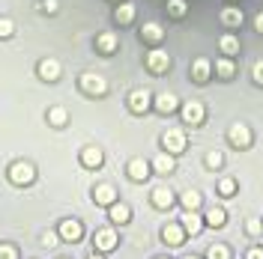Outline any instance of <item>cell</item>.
Masks as SVG:
<instances>
[{
  "mask_svg": "<svg viewBox=\"0 0 263 259\" xmlns=\"http://www.w3.org/2000/svg\"><path fill=\"white\" fill-rule=\"evenodd\" d=\"M254 81H257V83H263V63H257V66H254Z\"/></svg>",
  "mask_w": 263,
  "mask_h": 259,
  "instance_id": "cell-39",
  "label": "cell"
},
{
  "mask_svg": "<svg viewBox=\"0 0 263 259\" xmlns=\"http://www.w3.org/2000/svg\"><path fill=\"white\" fill-rule=\"evenodd\" d=\"M162 239L167 244H174V247H177V244L185 242V229H182L180 224H167V227L162 229Z\"/></svg>",
  "mask_w": 263,
  "mask_h": 259,
  "instance_id": "cell-15",
  "label": "cell"
},
{
  "mask_svg": "<svg viewBox=\"0 0 263 259\" xmlns=\"http://www.w3.org/2000/svg\"><path fill=\"white\" fill-rule=\"evenodd\" d=\"M182 206H185V211H195L200 206V194L197 191H185L182 194Z\"/></svg>",
  "mask_w": 263,
  "mask_h": 259,
  "instance_id": "cell-29",
  "label": "cell"
},
{
  "mask_svg": "<svg viewBox=\"0 0 263 259\" xmlns=\"http://www.w3.org/2000/svg\"><path fill=\"white\" fill-rule=\"evenodd\" d=\"M90 259H105V256H99V253H93V256H90Z\"/></svg>",
  "mask_w": 263,
  "mask_h": 259,
  "instance_id": "cell-42",
  "label": "cell"
},
{
  "mask_svg": "<svg viewBox=\"0 0 263 259\" xmlns=\"http://www.w3.org/2000/svg\"><path fill=\"white\" fill-rule=\"evenodd\" d=\"M218 194H221V197H233V194H236V182H233V179H221Z\"/></svg>",
  "mask_w": 263,
  "mask_h": 259,
  "instance_id": "cell-32",
  "label": "cell"
},
{
  "mask_svg": "<svg viewBox=\"0 0 263 259\" xmlns=\"http://www.w3.org/2000/svg\"><path fill=\"white\" fill-rule=\"evenodd\" d=\"M93 244H96V250H102V253H111L120 242H117V232H114V229H96Z\"/></svg>",
  "mask_w": 263,
  "mask_h": 259,
  "instance_id": "cell-5",
  "label": "cell"
},
{
  "mask_svg": "<svg viewBox=\"0 0 263 259\" xmlns=\"http://www.w3.org/2000/svg\"><path fill=\"white\" fill-rule=\"evenodd\" d=\"M218 48H221L224 57H236V54H239V39L228 33V36H221V39H218Z\"/></svg>",
  "mask_w": 263,
  "mask_h": 259,
  "instance_id": "cell-18",
  "label": "cell"
},
{
  "mask_svg": "<svg viewBox=\"0 0 263 259\" xmlns=\"http://www.w3.org/2000/svg\"><path fill=\"white\" fill-rule=\"evenodd\" d=\"M42 9H45V12H57V0H45Z\"/></svg>",
  "mask_w": 263,
  "mask_h": 259,
  "instance_id": "cell-38",
  "label": "cell"
},
{
  "mask_svg": "<svg viewBox=\"0 0 263 259\" xmlns=\"http://www.w3.org/2000/svg\"><path fill=\"white\" fill-rule=\"evenodd\" d=\"M162 143H164V149H167V155H180L182 149H185V134L177 131V128H171V131L162 134Z\"/></svg>",
  "mask_w": 263,
  "mask_h": 259,
  "instance_id": "cell-3",
  "label": "cell"
},
{
  "mask_svg": "<svg viewBox=\"0 0 263 259\" xmlns=\"http://www.w3.org/2000/svg\"><path fill=\"white\" fill-rule=\"evenodd\" d=\"M114 18L120 21V24H132V21H135V6H132V3H120Z\"/></svg>",
  "mask_w": 263,
  "mask_h": 259,
  "instance_id": "cell-23",
  "label": "cell"
},
{
  "mask_svg": "<svg viewBox=\"0 0 263 259\" xmlns=\"http://www.w3.org/2000/svg\"><path fill=\"white\" fill-rule=\"evenodd\" d=\"M153 203H156L159 209H171V206H174V194H171L167 188H156V191H153Z\"/></svg>",
  "mask_w": 263,
  "mask_h": 259,
  "instance_id": "cell-22",
  "label": "cell"
},
{
  "mask_svg": "<svg viewBox=\"0 0 263 259\" xmlns=\"http://www.w3.org/2000/svg\"><path fill=\"white\" fill-rule=\"evenodd\" d=\"M149 170H153V164L144 161V158H132L129 161V179L132 182H144L149 176Z\"/></svg>",
  "mask_w": 263,
  "mask_h": 259,
  "instance_id": "cell-11",
  "label": "cell"
},
{
  "mask_svg": "<svg viewBox=\"0 0 263 259\" xmlns=\"http://www.w3.org/2000/svg\"><path fill=\"white\" fill-rule=\"evenodd\" d=\"M230 253H228V247L224 244H213L210 250H206V259H228Z\"/></svg>",
  "mask_w": 263,
  "mask_h": 259,
  "instance_id": "cell-31",
  "label": "cell"
},
{
  "mask_svg": "<svg viewBox=\"0 0 263 259\" xmlns=\"http://www.w3.org/2000/svg\"><path fill=\"white\" fill-rule=\"evenodd\" d=\"M81 161H84V167L99 170V167H102V161H105V155H102V149H99V146H87V149L81 152Z\"/></svg>",
  "mask_w": 263,
  "mask_h": 259,
  "instance_id": "cell-12",
  "label": "cell"
},
{
  "mask_svg": "<svg viewBox=\"0 0 263 259\" xmlns=\"http://www.w3.org/2000/svg\"><path fill=\"white\" fill-rule=\"evenodd\" d=\"M149 104H153V93H149V90H135L129 96V107L135 114H147Z\"/></svg>",
  "mask_w": 263,
  "mask_h": 259,
  "instance_id": "cell-6",
  "label": "cell"
},
{
  "mask_svg": "<svg viewBox=\"0 0 263 259\" xmlns=\"http://www.w3.org/2000/svg\"><path fill=\"white\" fill-rule=\"evenodd\" d=\"M147 66H149V72H153V75H164V72L171 69V57H167V51L153 48L147 54Z\"/></svg>",
  "mask_w": 263,
  "mask_h": 259,
  "instance_id": "cell-2",
  "label": "cell"
},
{
  "mask_svg": "<svg viewBox=\"0 0 263 259\" xmlns=\"http://www.w3.org/2000/svg\"><path fill=\"white\" fill-rule=\"evenodd\" d=\"M156 107H159L162 114H171V111L180 107V101H177V96H171V93H162V96L156 98Z\"/></svg>",
  "mask_w": 263,
  "mask_h": 259,
  "instance_id": "cell-20",
  "label": "cell"
},
{
  "mask_svg": "<svg viewBox=\"0 0 263 259\" xmlns=\"http://www.w3.org/2000/svg\"><path fill=\"white\" fill-rule=\"evenodd\" d=\"M81 87L90 93V96H105V90H108L105 78H102V75H93V72H87V75L81 78Z\"/></svg>",
  "mask_w": 263,
  "mask_h": 259,
  "instance_id": "cell-8",
  "label": "cell"
},
{
  "mask_svg": "<svg viewBox=\"0 0 263 259\" xmlns=\"http://www.w3.org/2000/svg\"><path fill=\"white\" fill-rule=\"evenodd\" d=\"M215 72H218V78H224V81H230L236 69H233V63H230V60H218V63H215Z\"/></svg>",
  "mask_w": 263,
  "mask_h": 259,
  "instance_id": "cell-27",
  "label": "cell"
},
{
  "mask_svg": "<svg viewBox=\"0 0 263 259\" xmlns=\"http://www.w3.org/2000/svg\"><path fill=\"white\" fill-rule=\"evenodd\" d=\"M108 214H111L114 224H129V218H132V211H129L126 203H114V206H108Z\"/></svg>",
  "mask_w": 263,
  "mask_h": 259,
  "instance_id": "cell-17",
  "label": "cell"
},
{
  "mask_svg": "<svg viewBox=\"0 0 263 259\" xmlns=\"http://www.w3.org/2000/svg\"><path fill=\"white\" fill-rule=\"evenodd\" d=\"M221 24H224V27H236V24H242V9L228 6V9L221 12Z\"/></svg>",
  "mask_w": 263,
  "mask_h": 259,
  "instance_id": "cell-21",
  "label": "cell"
},
{
  "mask_svg": "<svg viewBox=\"0 0 263 259\" xmlns=\"http://www.w3.org/2000/svg\"><path fill=\"white\" fill-rule=\"evenodd\" d=\"M93 200H96V206H114L117 203V188L114 185H96V191H93Z\"/></svg>",
  "mask_w": 263,
  "mask_h": 259,
  "instance_id": "cell-10",
  "label": "cell"
},
{
  "mask_svg": "<svg viewBox=\"0 0 263 259\" xmlns=\"http://www.w3.org/2000/svg\"><path fill=\"white\" fill-rule=\"evenodd\" d=\"M210 72H213L210 60H206V57H197L195 66H192V78H195L197 83H206V81H210Z\"/></svg>",
  "mask_w": 263,
  "mask_h": 259,
  "instance_id": "cell-13",
  "label": "cell"
},
{
  "mask_svg": "<svg viewBox=\"0 0 263 259\" xmlns=\"http://www.w3.org/2000/svg\"><path fill=\"white\" fill-rule=\"evenodd\" d=\"M9 179H12V185H30L36 179V167L30 161H15L9 167Z\"/></svg>",
  "mask_w": 263,
  "mask_h": 259,
  "instance_id": "cell-1",
  "label": "cell"
},
{
  "mask_svg": "<svg viewBox=\"0 0 263 259\" xmlns=\"http://www.w3.org/2000/svg\"><path fill=\"white\" fill-rule=\"evenodd\" d=\"M185 232H192V235H197L200 229H203V221H200V214H195V211H185L182 214V224H180Z\"/></svg>",
  "mask_w": 263,
  "mask_h": 259,
  "instance_id": "cell-16",
  "label": "cell"
},
{
  "mask_svg": "<svg viewBox=\"0 0 263 259\" xmlns=\"http://www.w3.org/2000/svg\"><path fill=\"white\" fill-rule=\"evenodd\" d=\"M182 259H197V256H182Z\"/></svg>",
  "mask_w": 263,
  "mask_h": 259,
  "instance_id": "cell-43",
  "label": "cell"
},
{
  "mask_svg": "<svg viewBox=\"0 0 263 259\" xmlns=\"http://www.w3.org/2000/svg\"><path fill=\"white\" fill-rule=\"evenodd\" d=\"M15 33V24H12V18H0V39H9Z\"/></svg>",
  "mask_w": 263,
  "mask_h": 259,
  "instance_id": "cell-33",
  "label": "cell"
},
{
  "mask_svg": "<svg viewBox=\"0 0 263 259\" xmlns=\"http://www.w3.org/2000/svg\"><path fill=\"white\" fill-rule=\"evenodd\" d=\"M164 36V30L159 24H144V30H141V39H147V42H159Z\"/></svg>",
  "mask_w": 263,
  "mask_h": 259,
  "instance_id": "cell-25",
  "label": "cell"
},
{
  "mask_svg": "<svg viewBox=\"0 0 263 259\" xmlns=\"http://www.w3.org/2000/svg\"><path fill=\"white\" fill-rule=\"evenodd\" d=\"M81 235H84V227H81V221H75V218H69V221H63L60 224V239L69 244H75V242H81Z\"/></svg>",
  "mask_w": 263,
  "mask_h": 259,
  "instance_id": "cell-4",
  "label": "cell"
},
{
  "mask_svg": "<svg viewBox=\"0 0 263 259\" xmlns=\"http://www.w3.org/2000/svg\"><path fill=\"white\" fill-rule=\"evenodd\" d=\"M42 244H45V247H54V244H57V235H51V232H48V235L42 239Z\"/></svg>",
  "mask_w": 263,
  "mask_h": 259,
  "instance_id": "cell-40",
  "label": "cell"
},
{
  "mask_svg": "<svg viewBox=\"0 0 263 259\" xmlns=\"http://www.w3.org/2000/svg\"><path fill=\"white\" fill-rule=\"evenodd\" d=\"M230 143L236 146V149H248L251 146V131H248V125H242V122H236V125H230Z\"/></svg>",
  "mask_w": 263,
  "mask_h": 259,
  "instance_id": "cell-7",
  "label": "cell"
},
{
  "mask_svg": "<svg viewBox=\"0 0 263 259\" xmlns=\"http://www.w3.org/2000/svg\"><path fill=\"white\" fill-rule=\"evenodd\" d=\"M39 78H42V81H57V78H60V63H57V60H42V63H39Z\"/></svg>",
  "mask_w": 263,
  "mask_h": 259,
  "instance_id": "cell-14",
  "label": "cell"
},
{
  "mask_svg": "<svg viewBox=\"0 0 263 259\" xmlns=\"http://www.w3.org/2000/svg\"><path fill=\"white\" fill-rule=\"evenodd\" d=\"M96 48L102 51V54H114L117 51V36L114 33H99L96 36Z\"/></svg>",
  "mask_w": 263,
  "mask_h": 259,
  "instance_id": "cell-19",
  "label": "cell"
},
{
  "mask_svg": "<svg viewBox=\"0 0 263 259\" xmlns=\"http://www.w3.org/2000/svg\"><path fill=\"white\" fill-rule=\"evenodd\" d=\"M246 259H263V247H251L246 253Z\"/></svg>",
  "mask_w": 263,
  "mask_h": 259,
  "instance_id": "cell-36",
  "label": "cell"
},
{
  "mask_svg": "<svg viewBox=\"0 0 263 259\" xmlns=\"http://www.w3.org/2000/svg\"><path fill=\"white\" fill-rule=\"evenodd\" d=\"M182 122H185V125H200V122H203V104H200V101L182 104Z\"/></svg>",
  "mask_w": 263,
  "mask_h": 259,
  "instance_id": "cell-9",
  "label": "cell"
},
{
  "mask_svg": "<svg viewBox=\"0 0 263 259\" xmlns=\"http://www.w3.org/2000/svg\"><path fill=\"white\" fill-rule=\"evenodd\" d=\"M221 161H224V155H221V152H210V155H206V167H210V170H218Z\"/></svg>",
  "mask_w": 263,
  "mask_h": 259,
  "instance_id": "cell-34",
  "label": "cell"
},
{
  "mask_svg": "<svg viewBox=\"0 0 263 259\" xmlns=\"http://www.w3.org/2000/svg\"><path fill=\"white\" fill-rule=\"evenodd\" d=\"M185 9H189V6H185V0H167V12H171V15H185Z\"/></svg>",
  "mask_w": 263,
  "mask_h": 259,
  "instance_id": "cell-30",
  "label": "cell"
},
{
  "mask_svg": "<svg viewBox=\"0 0 263 259\" xmlns=\"http://www.w3.org/2000/svg\"><path fill=\"white\" fill-rule=\"evenodd\" d=\"M0 259H18L15 247L12 244H0Z\"/></svg>",
  "mask_w": 263,
  "mask_h": 259,
  "instance_id": "cell-35",
  "label": "cell"
},
{
  "mask_svg": "<svg viewBox=\"0 0 263 259\" xmlns=\"http://www.w3.org/2000/svg\"><path fill=\"white\" fill-rule=\"evenodd\" d=\"M224 221H228L224 209H210L206 211V224H210V227H224Z\"/></svg>",
  "mask_w": 263,
  "mask_h": 259,
  "instance_id": "cell-26",
  "label": "cell"
},
{
  "mask_svg": "<svg viewBox=\"0 0 263 259\" xmlns=\"http://www.w3.org/2000/svg\"><path fill=\"white\" fill-rule=\"evenodd\" d=\"M248 232L257 235V232H260V221H248Z\"/></svg>",
  "mask_w": 263,
  "mask_h": 259,
  "instance_id": "cell-37",
  "label": "cell"
},
{
  "mask_svg": "<svg viewBox=\"0 0 263 259\" xmlns=\"http://www.w3.org/2000/svg\"><path fill=\"white\" fill-rule=\"evenodd\" d=\"M66 119H69V114H66V107H51L48 111V122L54 125V128H63Z\"/></svg>",
  "mask_w": 263,
  "mask_h": 259,
  "instance_id": "cell-24",
  "label": "cell"
},
{
  "mask_svg": "<svg viewBox=\"0 0 263 259\" xmlns=\"http://www.w3.org/2000/svg\"><path fill=\"white\" fill-rule=\"evenodd\" d=\"M254 27H257V33H263V12L257 18H254Z\"/></svg>",
  "mask_w": 263,
  "mask_h": 259,
  "instance_id": "cell-41",
  "label": "cell"
},
{
  "mask_svg": "<svg viewBox=\"0 0 263 259\" xmlns=\"http://www.w3.org/2000/svg\"><path fill=\"white\" fill-rule=\"evenodd\" d=\"M153 170H159V173H171V170H174V158H171V155H159V158L153 161Z\"/></svg>",
  "mask_w": 263,
  "mask_h": 259,
  "instance_id": "cell-28",
  "label": "cell"
}]
</instances>
